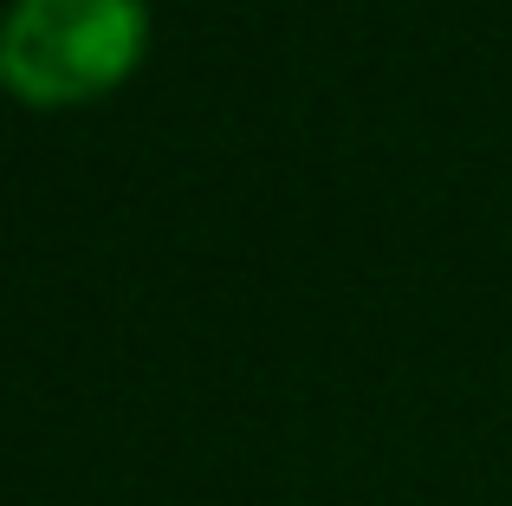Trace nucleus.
Segmentation results:
<instances>
[{
    "label": "nucleus",
    "mask_w": 512,
    "mask_h": 506,
    "mask_svg": "<svg viewBox=\"0 0 512 506\" xmlns=\"http://www.w3.org/2000/svg\"><path fill=\"white\" fill-rule=\"evenodd\" d=\"M150 52L143 0H13L0 13V91L33 111H72L117 91Z\"/></svg>",
    "instance_id": "nucleus-1"
}]
</instances>
